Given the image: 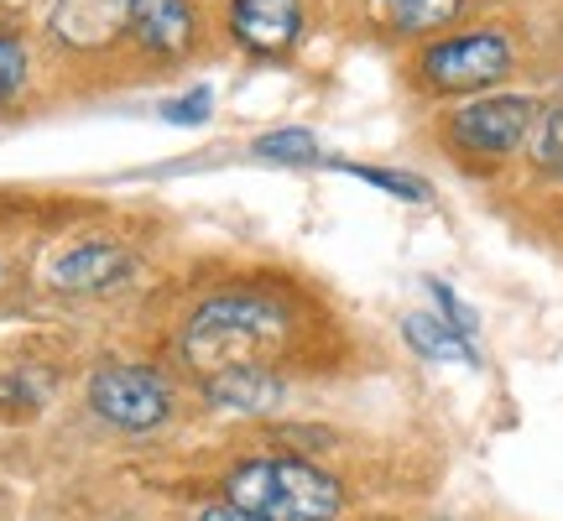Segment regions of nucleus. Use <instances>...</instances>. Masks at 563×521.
Here are the masks:
<instances>
[{
  "mask_svg": "<svg viewBox=\"0 0 563 521\" xmlns=\"http://www.w3.org/2000/svg\"><path fill=\"white\" fill-rule=\"evenodd\" d=\"M125 277H131V256L110 241L74 245V251H63V256L53 260V287H58V292H79V298H89V292H115Z\"/></svg>",
  "mask_w": 563,
  "mask_h": 521,
  "instance_id": "8",
  "label": "nucleus"
},
{
  "mask_svg": "<svg viewBox=\"0 0 563 521\" xmlns=\"http://www.w3.org/2000/svg\"><path fill=\"white\" fill-rule=\"evenodd\" d=\"M511 68V47L496 32H470V37H449L433 42L422 53V74L433 89H449V95H470V89H485L496 84Z\"/></svg>",
  "mask_w": 563,
  "mask_h": 521,
  "instance_id": "4",
  "label": "nucleus"
},
{
  "mask_svg": "<svg viewBox=\"0 0 563 521\" xmlns=\"http://www.w3.org/2000/svg\"><path fill=\"white\" fill-rule=\"evenodd\" d=\"M199 521H262V517H251V511H241V506H209V511H199Z\"/></svg>",
  "mask_w": 563,
  "mask_h": 521,
  "instance_id": "18",
  "label": "nucleus"
},
{
  "mask_svg": "<svg viewBox=\"0 0 563 521\" xmlns=\"http://www.w3.org/2000/svg\"><path fill=\"white\" fill-rule=\"evenodd\" d=\"M256 157L266 162H319V141L308 131H272L256 141Z\"/></svg>",
  "mask_w": 563,
  "mask_h": 521,
  "instance_id": "13",
  "label": "nucleus"
},
{
  "mask_svg": "<svg viewBox=\"0 0 563 521\" xmlns=\"http://www.w3.org/2000/svg\"><path fill=\"white\" fill-rule=\"evenodd\" d=\"M131 32L146 53H183L194 42V11H188V0H136Z\"/></svg>",
  "mask_w": 563,
  "mask_h": 521,
  "instance_id": "10",
  "label": "nucleus"
},
{
  "mask_svg": "<svg viewBox=\"0 0 563 521\" xmlns=\"http://www.w3.org/2000/svg\"><path fill=\"white\" fill-rule=\"evenodd\" d=\"M350 173L365 182H376V188H386V193H397V199H412V203L428 199V182L407 178V173H382V167H350Z\"/></svg>",
  "mask_w": 563,
  "mask_h": 521,
  "instance_id": "15",
  "label": "nucleus"
},
{
  "mask_svg": "<svg viewBox=\"0 0 563 521\" xmlns=\"http://www.w3.org/2000/svg\"><path fill=\"white\" fill-rule=\"evenodd\" d=\"M287 334V308L266 292H230V298L203 302L199 313L188 319L183 334V355L194 370L214 376L224 365L256 361V350L277 344Z\"/></svg>",
  "mask_w": 563,
  "mask_h": 521,
  "instance_id": "1",
  "label": "nucleus"
},
{
  "mask_svg": "<svg viewBox=\"0 0 563 521\" xmlns=\"http://www.w3.org/2000/svg\"><path fill=\"white\" fill-rule=\"evenodd\" d=\"M371 11L397 32H433L443 21H454L460 0H371Z\"/></svg>",
  "mask_w": 563,
  "mask_h": 521,
  "instance_id": "11",
  "label": "nucleus"
},
{
  "mask_svg": "<svg viewBox=\"0 0 563 521\" xmlns=\"http://www.w3.org/2000/svg\"><path fill=\"white\" fill-rule=\"evenodd\" d=\"M538 162H543L548 173H563V104L548 115L543 125V141H538Z\"/></svg>",
  "mask_w": 563,
  "mask_h": 521,
  "instance_id": "16",
  "label": "nucleus"
},
{
  "mask_svg": "<svg viewBox=\"0 0 563 521\" xmlns=\"http://www.w3.org/2000/svg\"><path fill=\"white\" fill-rule=\"evenodd\" d=\"M532 115H538V104L522 100V95H496V100L464 104L454 115V141L470 146V152H481V157H501V152H511L527 136Z\"/></svg>",
  "mask_w": 563,
  "mask_h": 521,
  "instance_id": "5",
  "label": "nucleus"
},
{
  "mask_svg": "<svg viewBox=\"0 0 563 521\" xmlns=\"http://www.w3.org/2000/svg\"><path fill=\"white\" fill-rule=\"evenodd\" d=\"M131 5L136 0H53V37L63 47H110V42L121 37L125 26H131Z\"/></svg>",
  "mask_w": 563,
  "mask_h": 521,
  "instance_id": "6",
  "label": "nucleus"
},
{
  "mask_svg": "<svg viewBox=\"0 0 563 521\" xmlns=\"http://www.w3.org/2000/svg\"><path fill=\"white\" fill-rule=\"evenodd\" d=\"M282 376L266 365L245 361V365H224L214 376H203V397L214 401L220 412H241V418H262L272 407H282Z\"/></svg>",
  "mask_w": 563,
  "mask_h": 521,
  "instance_id": "7",
  "label": "nucleus"
},
{
  "mask_svg": "<svg viewBox=\"0 0 563 521\" xmlns=\"http://www.w3.org/2000/svg\"><path fill=\"white\" fill-rule=\"evenodd\" d=\"M407 340H412V350L433 355V361H475L460 329H454V323L428 319V313H412V319H407Z\"/></svg>",
  "mask_w": 563,
  "mask_h": 521,
  "instance_id": "12",
  "label": "nucleus"
},
{
  "mask_svg": "<svg viewBox=\"0 0 563 521\" xmlns=\"http://www.w3.org/2000/svg\"><path fill=\"white\" fill-rule=\"evenodd\" d=\"M89 407L100 412L104 422H115L125 433H146L167 422L173 412V391L157 370L146 365H100L95 381H89Z\"/></svg>",
  "mask_w": 563,
  "mask_h": 521,
  "instance_id": "3",
  "label": "nucleus"
},
{
  "mask_svg": "<svg viewBox=\"0 0 563 521\" xmlns=\"http://www.w3.org/2000/svg\"><path fill=\"white\" fill-rule=\"evenodd\" d=\"M21 79H26V47H21V37L0 32V104L16 95Z\"/></svg>",
  "mask_w": 563,
  "mask_h": 521,
  "instance_id": "14",
  "label": "nucleus"
},
{
  "mask_svg": "<svg viewBox=\"0 0 563 521\" xmlns=\"http://www.w3.org/2000/svg\"><path fill=\"white\" fill-rule=\"evenodd\" d=\"M230 506H241L262 521H334L344 506L340 480L302 459H251L230 469Z\"/></svg>",
  "mask_w": 563,
  "mask_h": 521,
  "instance_id": "2",
  "label": "nucleus"
},
{
  "mask_svg": "<svg viewBox=\"0 0 563 521\" xmlns=\"http://www.w3.org/2000/svg\"><path fill=\"white\" fill-rule=\"evenodd\" d=\"M230 26L251 53H287L302 32V11L298 0H235Z\"/></svg>",
  "mask_w": 563,
  "mask_h": 521,
  "instance_id": "9",
  "label": "nucleus"
},
{
  "mask_svg": "<svg viewBox=\"0 0 563 521\" xmlns=\"http://www.w3.org/2000/svg\"><path fill=\"white\" fill-rule=\"evenodd\" d=\"M162 115L178 121V125H199L203 115H209V89H194V95H183V100L162 104Z\"/></svg>",
  "mask_w": 563,
  "mask_h": 521,
  "instance_id": "17",
  "label": "nucleus"
}]
</instances>
